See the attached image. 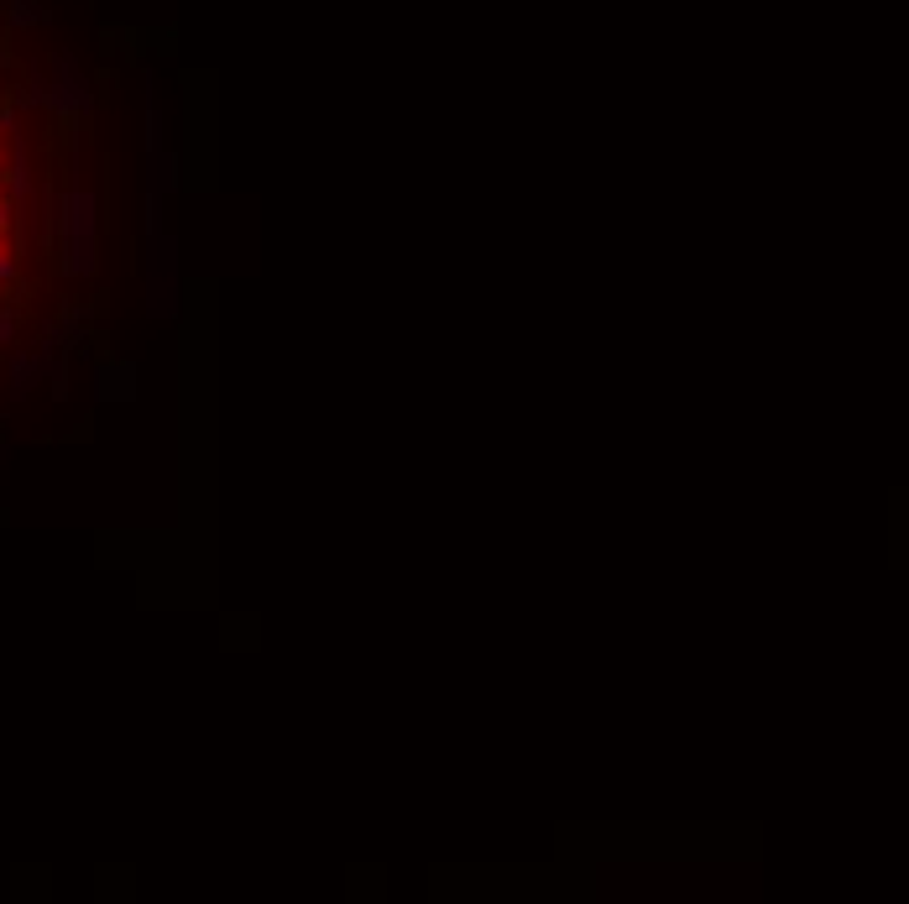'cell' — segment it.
<instances>
[{"label": "cell", "instance_id": "5", "mask_svg": "<svg viewBox=\"0 0 909 904\" xmlns=\"http://www.w3.org/2000/svg\"><path fill=\"white\" fill-rule=\"evenodd\" d=\"M95 398H100V403H131V398H136V366H131V361H105V366H100Z\"/></svg>", "mask_w": 909, "mask_h": 904}, {"label": "cell", "instance_id": "13", "mask_svg": "<svg viewBox=\"0 0 909 904\" xmlns=\"http://www.w3.org/2000/svg\"><path fill=\"white\" fill-rule=\"evenodd\" d=\"M0 460H11V445H6V439H0Z\"/></svg>", "mask_w": 909, "mask_h": 904}, {"label": "cell", "instance_id": "8", "mask_svg": "<svg viewBox=\"0 0 909 904\" xmlns=\"http://www.w3.org/2000/svg\"><path fill=\"white\" fill-rule=\"evenodd\" d=\"M37 21H48L37 0H11V27H37Z\"/></svg>", "mask_w": 909, "mask_h": 904}, {"label": "cell", "instance_id": "2", "mask_svg": "<svg viewBox=\"0 0 909 904\" xmlns=\"http://www.w3.org/2000/svg\"><path fill=\"white\" fill-rule=\"evenodd\" d=\"M21 105H42V110H53L58 121H74V115H89L95 95H89V79L79 74V63L63 53L53 63V79H37L27 95H21Z\"/></svg>", "mask_w": 909, "mask_h": 904}, {"label": "cell", "instance_id": "9", "mask_svg": "<svg viewBox=\"0 0 909 904\" xmlns=\"http://www.w3.org/2000/svg\"><path fill=\"white\" fill-rule=\"evenodd\" d=\"M16 330H21V314L16 309H0V345H11Z\"/></svg>", "mask_w": 909, "mask_h": 904}, {"label": "cell", "instance_id": "1", "mask_svg": "<svg viewBox=\"0 0 909 904\" xmlns=\"http://www.w3.org/2000/svg\"><path fill=\"white\" fill-rule=\"evenodd\" d=\"M58 246L68 277H95L100 267V199L95 189H68L58 215Z\"/></svg>", "mask_w": 909, "mask_h": 904}, {"label": "cell", "instance_id": "11", "mask_svg": "<svg viewBox=\"0 0 909 904\" xmlns=\"http://www.w3.org/2000/svg\"><path fill=\"white\" fill-rule=\"evenodd\" d=\"M11 225H16V199L6 194V199H0V236H6Z\"/></svg>", "mask_w": 909, "mask_h": 904}, {"label": "cell", "instance_id": "12", "mask_svg": "<svg viewBox=\"0 0 909 904\" xmlns=\"http://www.w3.org/2000/svg\"><path fill=\"white\" fill-rule=\"evenodd\" d=\"M0 131H16V110H0Z\"/></svg>", "mask_w": 909, "mask_h": 904}, {"label": "cell", "instance_id": "14", "mask_svg": "<svg viewBox=\"0 0 909 904\" xmlns=\"http://www.w3.org/2000/svg\"><path fill=\"white\" fill-rule=\"evenodd\" d=\"M0 68H6V53H0Z\"/></svg>", "mask_w": 909, "mask_h": 904}, {"label": "cell", "instance_id": "3", "mask_svg": "<svg viewBox=\"0 0 909 904\" xmlns=\"http://www.w3.org/2000/svg\"><path fill=\"white\" fill-rule=\"evenodd\" d=\"M147 314L152 319L178 314V241L168 230L147 241Z\"/></svg>", "mask_w": 909, "mask_h": 904}, {"label": "cell", "instance_id": "7", "mask_svg": "<svg viewBox=\"0 0 909 904\" xmlns=\"http://www.w3.org/2000/svg\"><path fill=\"white\" fill-rule=\"evenodd\" d=\"M6 189H11V199L21 204V199H32V168H27V152L16 147V157H11V168H6Z\"/></svg>", "mask_w": 909, "mask_h": 904}, {"label": "cell", "instance_id": "4", "mask_svg": "<svg viewBox=\"0 0 909 904\" xmlns=\"http://www.w3.org/2000/svg\"><path fill=\"white\" fill-rule=\"evenodd\" d=\"M53 356L48 351H11V366H6V377H11V403H27L32 398V387L42 382V377H53Z\"/></svg>", "mask_w": 909, "mask_h": 904}, {"label": "cell", "instance_id": "10", "mask_svg": "<svg viewBox=\"0 0 909 904\" xmlns=\"http://www.w3.org/2000/svg\"><path fill=\"white\" fill-rule=\"evenodd\" d=\"M21 277V267H16V257L6 251V241H0V283H16Z\"/></svg>", "mask_w": 909, "mask_h": 904}, {"label": "cell", "instance_id": "6", "mask_svg": "<svg viewBox=\"0 0 909 904\" xmlns=\"http://www.w3.org/2000/svg\"><path fill=\"white\" fill-rule=\"evenodd\" d=\"M147 168H152V178H147V194H173L178 189V152H157V157H147Z\"/></svg>", "mask_w": 909, "mask_h": 904}]
</instances>
